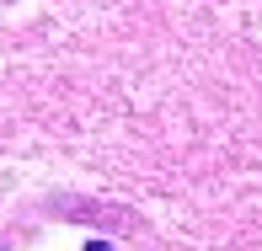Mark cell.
<instances>
[{"label":"cell","mask_w":262,"mask_h":251,"mask_svg":"<svg viewBox=\"0 0 262 251\" xmlns=\"http://www.w3.org/2000/svg\"><path fill=\"white\" fill-rule=\"evenodd\" d=\"M86 251H113V246H86Z\"/></svg>","instance_id":"6da1fadb"}]
</instances>
